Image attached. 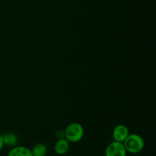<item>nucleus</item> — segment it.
Masks as SVG:
<instances>
[{
	"label": "nucleus",
	"mask_w": 156,
	"mask_h": 156,
	"mask_svg": "<svg viewBox=\"0 0 156 156\" xmlns=\"http://www.w3.org/2000/svg\"><path fill=\"white\" fill-rule=\"evenodd\" d=\"M123 144L126 152L132 154H136L141 152L145 146L144 140L138 134H129Z\"/></svg>",
	"instance_id": "1"
},
{
	"label": "nucleus",
	"mask_w": 156,
	"mask_h": 156,
	"mask_svg": "<svg viewBox=\"0 0 156 156\" xmlns=\"http://www.w3.org/2000/svg\"><path fill=\"white\" fill-rule=\"evenodd\" d=\"M65 139L69 143H77L84 136L85 130L80 123H73L67 126L65 130Z\"/></svg>",
	"instance_id": "2"
},
{
	"label": "nucleus",
	"mask_w": 156,
	"mask_h": 156,
	"mask_svg": "<svg viewBox=\"0 0 156 156\" xmlns=\"http://www.w3.org/2000/svg\"><path fill=\"white\" fill-rule=\"evenodd\" d=\"M126 153L123 143L120 142H113L105 149V156H126Z\"/></svg>",
	"instance_id": "3"
},
{
	"label": "nucleus",
	"mask_w": 156,
	"mask_h": 156,
	"mask_svg": "<svg viewBox=\"0 0 156 156\" xmlns=\"http://www.w3.org/2000/svg\"><path fill=\"white\" fill-rule=\"evenodd\" d=\"M129 135V129L125 125L120 124L115 126L113 131V137L114 141L123 143Z\"/></svg>",
	"instance_id": "4"
},
{
	"label": "nucleus",
	"mask_w": 156,
	"mask_h": 156,
	"mask_svg": "<svg viewBox=\"0 0 156 156\" xmlns=\"http://www.w3.org/2000/svg\"><path fill=\"white\" fill-rule=\"evenodd\" d=\"M69 149V142L65 138L57 140L54 145L55 152L57 155H64L68 152Z\"/></svg>",
	"instance_id": "5"
},
{
	"label": "nucleus",
	"mask_w": 156,
	"mask_h": 156,
	"mask_svg": "<svg viewBox=\"0 0 156 156\" xmlns=\"http://www.w3.org/2000/svg\"><path fill=\"white\" fill-rule=\"evenodd\" d=\"M8 156H32L31 151L24 146H15L10 150Z\"/></svg>",
	"instance_id": "6"
},
{
	"label": "nucleus",
	"mask_w": 156,
	"mask_h": 156,
	"mask_svg": "<svg viewBox=\"0 0 156 156\" xmlns=\"http://www.w3.org/2000/svg\"><path fill=\"white\" fill-rule=\"evenodd\" d=\"M2 140L4 145L10 147H15L18 143V139L15 134L12 133H6L2 135Z\"/></svg>",
	"instance_id": "7"
},
{
	"label": "nucleus",
	"mask_w": 156,
	"mask_h": 156,
	"mask_svg": "<svg viewBox=\"0 0 156 156\" xmlns=\"http://www.w3.org/2000/svg\"><path fill=\"white\" fill-rule=\"evenodd\" d=\"M30 151L32 156H45L47 152V148L44 144L39 143L34 146L32 150Z\"/></svg>",
	"instance_id": "8"
},
{
	"label": "nucleus",
	"mask_w": 156,
	"mask_h": 156,
	"mask_svg": "<svg viewBox=\"0 0 156 156\" xmlns=\"http://www.w3.org/2000/svg\"><path fill=\"white\" fill-rule=\"evenodd\" d=\"M56 137L57 138V140H60V139H64L65 138V131L62 130V129H59L56 132L55 134Z\"/></svg>",
	"instance_id": "9"
},
{
	"label": "nucleus",
	"mask_w": 156,
	"mask_h": 156,
	"mask_svg": "<svg viewBox=\"0 0 156 156\" xmlns=\"http://www.w3.org/2000/svg\"><path fill=\"white\" fill-rule=\"evenodd\" d=\"M4 146V143H3V140H2V135L0 134V151L2 150V149Z\"/></svg>",
	"instance_id": "10"
}]
</instances>
